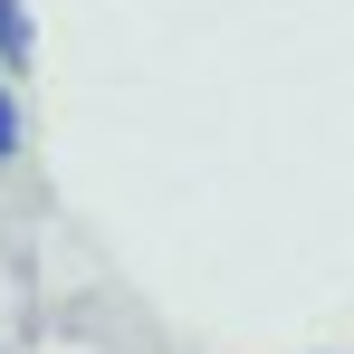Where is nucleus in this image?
Segmentation results:
<instances>
[{
    "mask_svg": "<svg viewBox=\"0 0 354 354\" xmlns=\"http://www.w3.org/2000/svg\"><path fill=\"white\" fill-rule=\"evenodd\" d=\"M29 48H39V19H29V0H0V77H10V67H29Z\"/></svg>",
    "mask_w": 354,
    "mask_h": 354,
    "instance_id": "obj_1",
    "label": "nucleus"
},
{
    "mask_svg": "<svg viewBox=\"0 0 354 354\" xmlns=\"http://www.w3.org/2000/svg\"><path fill=\"white\" fill-rule=\"evenodd\" d=\"M19 144H29V115H19V86L0 77V163H19Z\"/></svg>",
    "mask_w": 354,
    "mask_h": 354,
    "instance_id": "obj_2",
    "label": "nucleus"
}]
</instances>
